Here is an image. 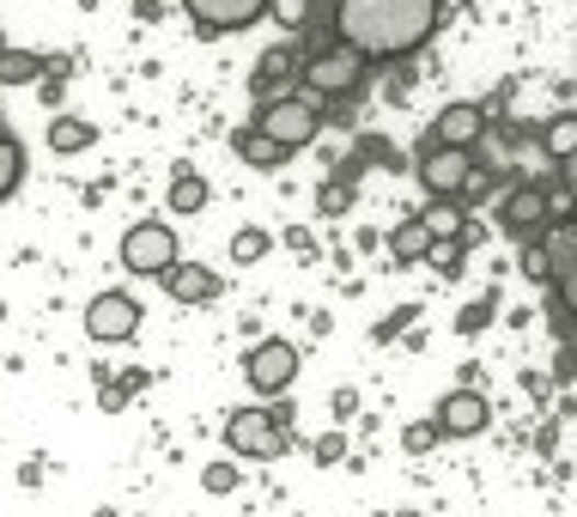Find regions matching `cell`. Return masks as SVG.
I'll return each mask as SVG.
<instances>
[{"label": "cell", "mask_w": 577, "mask_h": 517, "mask_svg": "<svg viewBox=\"0 0 577 517\" xmlns=\"http://www.w3.org/2000/svg\"><path fill=\"white\" fill-rule=\"evenodd\" d=\"M292 445V408H268V402H250V408L225 414V451L237 463H274Z\"/></svg>", "instance_id": "obj_2"}, {"label": "cell", "mask_w": 577, "mask_h": 517, "mask_svg": "<svg viewBox=\"0 0 577 517\" xmlns=\"http://www.w3.org/2000/svg\"><path fill=\"white\" fill-rule=\"evenodd\" d=\"M347 207H353V189H347V183H323L316 213H323V220H335V213H347Z\"/></svg>", "instance_id": "obj_26"}, {"label": "cell", "mask_w": 577, "mask_h": 517, "mask_svg": "<svg viewBox=\"0 0 577 517\" xmlns=\"http://www.w3.org/2000/svg\"><path fill=\"white\" fill-rule=\"evenodd\" d=\"M201 487L207 493H231L237 487V463H207L201 469Z\"/></svg>", "instance_id": "obj_28"}, {"label": "cell", "mask_w": 577, "mask_h": 517, "mask_svg": "<svg viewBox=\"0 0 577 517\" xmlns=\"http://www.w3.org/2000/svg\"><path fill=\"white\" fill-rule=\"evenodd\" d=\"M19 183H25V146L0 128V201H13Z\"/></svg>", "instance_id": "obj_21"}, {"label": "cell", "mask_w": 577, "mask_h": 517, "mask_svg": "<svg viewBox=\"0 0 577 517\" xmlns=\"http://www.w3.org/2000/svg\"><path fill=\"white\" fill-rule=\"evenodd\" d=\"M395 262H420V256H432V232H426V220H401L389 238Z\"/></svg>", "instance_id": "obj_22"}, {"label": "cell", "mask_w": 577, "mask_h": 517, "mask_svg": "<svg viewBox=\"0 0 577 517\" xmlns=\"http://www.w3.org/2000/svg\"><path fill=\"white\" fill-rule=\"evenodd\" d=\"M86 335H92V341H104V347L134 341V335H140V299H134V292H122V286L98 292L92 305H86Z\"/></svg>", "instance_id": "obj_9"}, {"label": "cell", "mask_w": 577, "mask_h": 517, "mask_svg": "<svg viewBox=\"0 0 577 517\" xmlns=\"http://www.w3.org/2000/svg\"><path fill=\"white\" fill-rule=\"evenodd\" d=\"M517 268H523L529 280H541V286H547V280H553V268H547V244H541V238H529L523 250H517Z\"/></svg>", "instance_id": "obj_24"}, {"label": "cell", "mask_w": 577, "mask_h": 517, "mask_svg": "<svg viewBox=\"0 0 577 517\" xmlns=\"http://www.w3.org/2000/svg\"><path fill=\"white\" fill-rule=\"evenodd\" d=\"M244 378H250L256 396H286L292 378H298V347H292L286 335H268V341H256L250 353H244Z\"/></svg>", "instance_id": "obj_7"}, {"label": "cell", "mask_w": 577, "mask_h": 517, "mask_svg": "<svg viewBox=\"0 0 577 517\" xmlns=\"http://www.w3.org/2000/svg\"><path fill=\"white\" fill-rule=\"evenodd\" d=\"M426 232H432V244H456L462 226H468V213H462V201H432V207L420 213Z\"/></svg>", "instance_id": "obj_20"}, {"label": "cell", "mask_w": 577, "mask_h": 517, "mask_svg": "<svg viewBox=\"0 0 577 517\" xmlns=\"http://www.w3.org/2000/svg\"><path fill=\"white\" fill-rule=\"evenodd\" d=\"M414 317H420V311H414V305H401V311H395V317H389V323H383V329H377V341H389V335H401V329H407V323H414Z\"/></svg>", "instance_id": "obj_30"}, {"label": "cell", "mask_w": 577, "mask_h": 517, "mask_svg": "<svg viewBox=\"0 0 577 517\" xmlns=\"http://www.w3.org/2000/svg\"><path fill=\"white\" fill-rule=\"evenodd\" d=\"M559 183L577 195V153H572V159H559Z\"/></svg>", "instance_id": "obj_32"}, {"label": "cell", "mask_w": 577, "mask_h": 517, "mask_svg": "<svg viewBox=\"0 0 577 517\" xmlns=\"http://www.w3.org/2000/svg\"><path fill=\"white\" fill-rule=\"evenodd\" d=\"M444 25V0H335V37L365 61H407Z\"/></svg>", "instance_id": "obj_1"}, {"label": "cell", "mask_w": 577, "mask_h": 517, "mask_svg": "<svg viewBox=\"0 0 577 517\" xmlns=\"http://www.w3.org/2000/svg\"><path fill=\"white\" fill-rule=\"evenodd\" d=\"M486 323H493V292H486L480 305H468V311H462V317H456V329H462V335H474V329H486Z\"/></svg>", "instance_id": "obj_29"}, {"label": "cell", "mask_w": 577, "mask_h": 517, "mask_svg": "<svg viewBox=\"0 0 577 517\" xmlns=\"http://www.w3.org/2000/svg\"><path fill=\"white\" fill-rule=\"evenodd\" d=\"M256 128H262L268 141H280L286 153H304V146L323 134V104H316L310 92L268 98V104H256Z\"/></svg>", "instance_id": "obj_5"}, {"label": "cell", "mask_w": 577, "mask_h": 517, "mask_svg": "<svg viewBox=\"0 0 577 517\" xmlns=\"http://www.w3.org/2000/svg\"><path fill=\"white\" fill-rule=\"evenodd\" d=\"M414 177L432 201H456L462 189L474 183V146H438L420 141V159H414Z\"/></svg>", "instance_id": "obj_6"}, {"label": "cell", "mask_w": 577, "mask_h": 517, "mask_svg": "<svg viewBox=\"0 0 577 517\" xmlns=\"http://www.w3.org/2000/svg\"><path fill=\"white\" fill-rule=\"evenodd\" d=\"M268 244H274V238H268L262 226H244V232H231V262H237V268L262 262V256H268Z\"/></svg>", "instance_id": "obj_23"}, {"label": "cell", "mask_w": 577, "mask_h": 517, "mask_svg": "<svg viewBox=\"0 0 577 517\" xmlns=\"http://www.w3.org/2000/svg\"><path fill=\"white\" fill-rule=\"evenodd\" d=\"M365 74H371L365 55L347 49V43L335 37V43H323V49L304 55V80H298V92H310L316 104H335V98H353L359 86H365Z\"/></svg>", "instance_id": "obj_3"}, {"label": "cell", "mask_w": 577, "mask_h": 517, "mask_svg": "<svg viewBox=\"0 0 577 517\" xmlns=\"http://www.w3.org/2000/svg\"><path fill=\"white\" fill-rule=\"evenodd\" d=\"M189 25L201 37H231V31H250L274 13V0H183Z\"/></svg>", "instance_id": "obj_8"}, {"label": "cell", "mask_w": 577, "mask_h": 517, "mask_svg": "<svg viewBox=\"0 0 577 517\" xmlns=\"http://www.w3.org/2000/svg\"><path fill=\"white\" fill-rule=\"evenodd\" d=\"M541 153H547L553 165L572 159V153H577V110H559V116H547V128H541Z\"/></svg>", "instance_id": "obj_19"}, {"label": "cell", "mask_w": 577, "mask_h": 517, "mask_svg": "<svg viewBox=\"0 0 577 517\" xmlns=\"http://www.w3.org/2000/svg\"><path fill=\"white\" fill-rule=\"evenodd\" d=\"M274 19L286 31H304V25H310V0H274Z\"/></svg>", "instance_id": "obj_27"}, {"label": "cell", "mask_w": 577, "mask_h": 517, "mask_svg": "<svg viewBox=\"0 0 577 517\" xmlns=\"http://www.w3.org/2000/svg\"><path fill=\"white\" fill-rule=\"evenodd\" d=\"M480 134H486V110L468 104V98H456V104H444L432 116V134H426V141H438V146H480Z\"/></svg>", "instance_id": "obj_13"}, {"label": "cell", "mask_w": 577, "mask_h": 517, "mask_svg": "<svg viewBox=\"0 0 577 517\" xmlns=\"http://www.w3.org/2000/svg\"><path fill=\"white\" fill-rule=\"evenodd\" d=\"M341 451H347V445H341V432H328L323 445H316V457H323V463H335V457H341Z\"/></svg>", "instance_id": "obj_31"}, {"label": "cell", "mask_w": 577, "mask_h": 517, "mask_svg": "<svg viewBox=\"0 0 577 517\" xmlns=\"http://www.w3.org/2000/svg\"><path fill=\"white\" fill-rule=\"evenodd\" d=\"M122 274H140V280H165L177 262H183V244L165 220H140V226L122 232V250H116Z\"/></svg>", "instance_id": "obj_4"}, {"label": "cell", "mask_w": 577, "mask_h": 517, "mask_svg": "<svg viewBox=\"0 0 577 517\" xmlns=\"http://www.w3.org/2000/svg\"><path fill=\"white\" fill-rule=\"evenodd\" d=\"M432 420H438V432H444V438H480L486 426H493V402H486L480 390L462 384V390H450V396L438 402Z\"/></svg>", "instance_id": "obj_12"}, {"label": "cell", "mask_w": 577, "mask_h": 517, "mask_svg": "<svg viewBox=\"0 0 577 517\" xmlns=\"http://www.w3.org/2000/svg\"><path fill=\"white\" fill-rule=\"evenodd\" d=\"M499 226H505V238H517V244L541 238V232L553 226V189L547 183L511 189V195H505V207H499Z\"/></svg>", "instance_id": "obj_10"}, {"label": "cell", "mask_w": 577, "mask_h": 517, "mask_svg": "<svg viewBox=\"0 0 577 517\" xmlns=\"http://www.w3.org/2000/svg\"><path fill=\"white\" fill-rule=\"evenodd\" d=\"M43 74H49V55H37V49H7V43H0V86H37Z\"/></svg>", "instance_id": "obj_17"}, {"label": "cell", "mask_w": 577, "mask_h": 517, "mask_svg": "<svg viewBox=\"0 0 577 517\" xmlns=\"http://www.w3.org/2000/svg\"><path fill=\"white\" fill-rule=\"evenodd\" d=\"M231 146H237V159L250 165V171H280V165L292 159L286 146H280V141H268V134L256 128V122H250V128H237V134H231Z\"/></svg>", "instance_id": "obj_15"}, {"label": "cell", "mask_w": 577, "mask_h": 517, "mask_svg": "<svg viewBox=\"0 0 577 517\" xmlns=\"http://www.w3.org/2000/svg\"><path fill=\"white\" fill-rule=\"evenodd\" d=\"M207 195H213V189H207V177H201V171H189V165H183V171L171 177V195H165V207H171L177 220H189V213H201V207H207Z\"/></svg>", "instance_id": "obj_18"}, {"label": "cell", "mask_w": 577, "mask_h": 517, "mask_svg": "<svg viewBox=\"0 0 577 517\" xmlns=\"http://www.w3.org/2000/svg\"><path fill=\"white\" fill-rule=\"evenodd\" d=\"M298 80H304V49L298 43H274V49H262V61H256L250 92H256V104H268V98L298 92Z\"/></svg>", "instance_id": "obj_11"}, {"label": "cell", "mask_w": 577, "mask_h": 517, "mask_svg": "<svg viewBox=\"0 0 577 517\" xmlns=\"http://www.w3.org/2000/svg\"><path fill=\"white\" fill-rule=\"evenodd\" d=\"M165 292H171L177 305H213L225 292V280L213 274V268H201V262H177L171 274H165Z\"/></svg>", "instance_id": "obj_14"}, {"label": "cell", "mask_w": 577, "mask_h": 517, "mask_svg": "<svg viewBox=\"0 0 577 517\" xmlns=\"http://www.w3.org/2000/svg\"><path fill=\"white\" fill-rule=\"evenodd\" d=\"M43 141H49V153H61V159H73V153H92L98 128H92V122H86V116H55Z\"/></svg>", "instance_id": "obj_16"}, {"label": "cell", "mask_w": 577, "mask_h": 517, "mask_svg": "<svg viewBox=\"0 0 577 517\" xmlns=\"http://www.w3.org/2000/svg\"><path fill=\"white\" fill-rule=\"evenodd\" d=\"M438 438H444V432H438V420H414V426H407V432H401V445H407V451H414V457H426V451H432V445H438Z\"/></svg>", "instance_id": "obj_25"}]
</instances>
